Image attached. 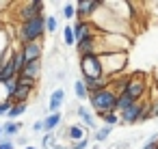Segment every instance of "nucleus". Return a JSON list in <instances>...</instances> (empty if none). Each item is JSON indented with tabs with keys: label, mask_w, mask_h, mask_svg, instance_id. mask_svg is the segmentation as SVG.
<instances>
[{
	"label": "nucleus",
	"mask_w": 158,
	"mask_h": 149,
	"mask_svg": "<svg viewBox=\"0 0 158 149\" xmlns=\"http://www.w3.org/2000/svg\"><path fill=\"white\" fill-rule=\"evenodd\" d=\"M52 149H67V147H63V145H54Z\"/></svg>",
	"instance_id": "obj_34"
},
{
	"label": "nucleus",
	"mask_w": 158,
	"mask_h": 149,
	"mask_svg": "<svg viewBox=\"0 0 158 149\" xmlns=\"http://www.w3.org/2000/svg\"><path fill=\"white\" fill-rule=\"evenodd\" d=\"M76 115L82 119V123H85L87 127H95V119H93V115H91V110H89V108L78 106V108H76Z\"/></svg>",
	"instance_id": "obj_15"
},
{
	"label": "nucleus",
	"mask_w": 158,
	"mask_h": 149,
	"mask_svg": "<svg viewBox=\"0 0 158 149\" xmlns=\"http://www.w3.org/2000/svg\"><path fill=\"white\" fill-rule=\"evenodd\" d=\"M117 99H119V95L113 91V87H106L98 93H91L89 104L100 117H104L108 112H117Z\"/></svg>",
	"instance_id": "obj_1"
},
{
	"label": "nucleus",
	"mask_w": 158,
	"mask_h": 149,
	"mask_svg": "<svg viewBox=\"0 0 158 149\" xmlns=\"http://www.w3.org/2000/svg\"><path fill=\"white\" fill-rule=\"evenodd\" d=\"M0 149H15V143H13V140H2V138H0Z\"/></svg>",
	"instance_id": "obj_29"
},
{
	"label": "nucleus",
	"mask_w": 158,
	"mask_h": 149,
	"mask_svg": "<svg viewBox=\"0 0 158 149\" xmlns=\"http://www.w3.org/2000/svg\"><path fill=\"white\" fill-rule=\"evenodd\" d=\"M26 63H28V61H26V56H24L22 48H20V50H15V52H13V56H11V65H13V69H15V74H18V76L24 71Z\"/></svg>",
	"instance_id": "obj_11"
},
{
	"label": "nucleus",
	"mask_w": 158,
	"mask_h": 149,
	"mask_svg": "<svg viewBox=\"0 0 158 149\" xmlns=\"http://www.w3.org/2000/svg\"><path fill=\"white\" fill-rule=\"evenodd\" d=\"M128 147H130V140H119L113 145V149H128Z\"/></svg>",
	"instance_id": "obj_30"
},
{
	"label": "nucleus",
	"mask_w": 158,
	"mask_h": 149,
	"mask_svg": "<svg viewBox=\"0 0 158 149\" xmlns=\"http://www.w3.org/2000/svg\"><path fill=\"white\" fill-rule=\"evenodd\" d=\"M5 136V130H2V125H0V138H2Z\"/></svg>",
	"instance_id": "obj_35"
},
{
	"label": "nucleus",
	"mask_w": 158,
	"mask_h": 149,
	"mask_svg": "<svg viewBox=\"0 0 158 149\" xmlns=\"http://www.w3.org/2000/svg\"><path fill=\"white\" fill-rule=\"evenodd\" d=\"M15 145H24V147H28V138H26V136H18V138H15Z\"/></svg>",
	"instance_id": "obj_31"
},
{
	"label": "nucleus",
	"mask_w": 158,
	"mask_h": 149,
	"mask_svg": "<svg viewBox=\"0 0 158 149\" xmlns=\"http://www.w3.org/2000/svg\"><path fill=\"white\" fill-rule=\"evenodd\" d=\"M154 117H158V97H156V102L152 104V119Z\"/></svg>",
	"instance_id": "obj_32"
},
{
	"label": "nucleus",
	"mask_w": 158,
	"mask_h": 149,
	"mask_svg": "<svg viewBox=\"0 0 158 149\" xmlns=\"http://www.w3.org/2000/svg\"><path fill=\"white\" fill-rule=\"evenodd\" d=\"M67 138L72 143H78V140H85L87 138V132H85V125H69L67 130Z\"/></svg>",
	"instance_id": "obj_13"
},
{
	"label": "nucleus",
	"mask_w": 158,
	"mask_h": 149,
	"mask_svg": "<svg viewBox=\"0 0 158 149\" xmlns=\"http://www.w3.org/2000/svg\"><path fill=\"white\" fill-rule=\"evenodd\" d=\"M143 149H158V143H145Z\"/></svg>",
	"instance_id": "obj_33"
},
{
	"label": "nucleus",
	"mask_w": 158,
	"mask_h": 149,
	"mask_svg": "<svg viewBox=\"0 0 158 149\" xmlns=\"http://www.w3.org/2000/svg\"><path fill=\"white\" fill-rule=\"evenodd\" d=\"M74 93H76L78 99H89V97H91V93H89L85 80H76V82H74Z\"/></svg>",
	"instance_id": "obj_16"
},
{
	"label": "nucleus",
	"mask_w": 158,
	"mask_h": 149,
	"mask_svg": "<svg viewBox=\"0 0 158 149\" xmlns=\"http://www.w3.org/2000/svg\"><path fill=\"white\" fill-rule=\"evenodd\" d=\"M22 74L28 76V78H35V80H37V78L41 76V61H28Z\"/></svg>",
	"instance_id": "obj_12"
},
{
	"label": "nucleus",
	"mask_w": 158,
	"mask_h": 149,
	"mask_svg": "<svg viewBox=\"0 0 158 149\" xmlns=\"http://www.w3.org/2000/svg\"><path fill=\"white\" fill-rule=\"evenodd\" d=\"M110 132H113V127H110V125H102V127H100V130L93 134V138H95L98 143H104V140L110 136Z\"/></svg>",
	"instance_id": "obj_19"
},
{
	"label": "nucleus",
	"mask_w": 158,
	"mask_h": 149,
	"mask_svg": "<svg viewBox=\"0 0 158 149\" xmlns=\"http://www.w3.org/2000/svg\"><path fill=\"white\" fill-rule=\"evenodd\" d=\"M87 147H89V138L78 140V143H72V149H87Z\"/></svg>",
	"instance_id": "obj_28"
},
{
	"label": "nucleus",
	"mask_w": 158,
	"mask_h": 149,
	"mask_svg": "<svg viewBox=\"0 0 158 149\" xmlns=\"http://www.w3.org/2000/svg\"><path fill=\"white\" fill-rule=\"evenodd\" d=\"M134 102H139L143 95H145V80H143V76L139 74V76H132V82H130V87H128V91H126Z\"/></svg>",
	"instance_id": "obj_8"
},
{
	"label": "nucleus",
	"mask_w": 158,
	"mask_h": 149,
	"mask_svg": "<svg viewBox=\"0 0 158 149\" xmlns=\"http://www.w3.org/2000/svg\"><path fill=\"white\" fill-rule=\"evenodd\" d=\"M100 7H102V2H98V0H80V2H76V9H78L76 18L80 22H89L98 13Z\"/></svg>",
	"instance_id": "obj_5"
},
{
	"label": "nucleus",
	"mask_w": 158,
	"mask_h": 149,
	"mask_svg": "<svg viewBox=\"0 0 158 149\" xmlns=\"http://www.w3.org/2000/svg\"><path fill=\"white\" fill-rule=\"evenodd\" d=\"M24 110H26V104H13V106H11V110H9V115H7V117H9V121H15Z\"/></svg>",
	"instance_id": "obj_20"
},
{
	"label": "nucleus",
	"mask_w": 158,
	"mask_h": 149,
	"mask_svg": "<svg viewBox=\"0 0 158 149\" xmlns=\"http://www.w3.org/2000/svg\"><path fill=\"white\" fill-rule=\"evenodd\" d=\"M35 82H37L35 78H28V76H24V74H20V76H18V84H20V87H31V89H33V87H35Z\"/></svg>",
	"instance_id": "obj_25"
},
{
	"label": "nucleus",
	"mask_w": 158,
	"mask_h": 149,
	"mask_svg": "<svg viewBox=\"0 0 158 149\" xmlns=\"http://www.w3.org/2000/svg\"><path fill=\"white\" fill-rule=\"evenodd\" d=\"M110 149H113V147H110Z\"/></svg>",
	"instance_id": "obj_36"
},
{
	"label": "nucleus",
	"mask_w": 158,
	"mask_h": 149,
	"mask_svg": "<svg viewBox=\"0 0 158 149\" xmlns=\"http://www.w3.org/2000/svg\"><path fill=\"white\" fill-rule=\"evenodd\" d=\"M33 132H35V134H37V132H46V123H44V119L33 123Z\"/></svg>",
	"instance_id": "obj_27"
},
{
	"label": "nucleus",
	"mask_w": 158,
	"mask_h": 149,
	"mask_svg": "<svg viewBox=\"0 0 158 149\" xmlns=\"http://www.w3.org/2000/svg\"><path fill=\"white\" fill-rule=\"evenodd\" d=\"M102 119H104V123H106V125H110V127H113V125H117V123L121 121V115H117V112H108V115H104Z\"/></svg>",
	"instance_id": "obj_23"
},
{
	"label": "nucleus",
	"mask_w": 158,
	"mask_h": 149,
	"mask_svg": "<svg viewBox=\"0 0 158 149\" xmlns=\"http://www.w3.org/2000/svg\"><path fill=\"white\" fill-rule=\"evenodd\" d=\"M11 106H13V102H11V99H7V102H2V104H0V117H2V115H9Z\"/></svg>",
	"instance_id": "obj_26"
},
{
	"label": "nucleus",
	"mask_w": 158,
	"mask_h": 149,
	"mask_svg": "<svg viewBox=\"0 0 158 149\" xmlns=\"http://www.w3.org/2000/svg\"><path fill=\"white\" fill-rule=\"evenodd\" d=\"M65 102V91L63 89H54L50 93V102H48V112H59V108Z\"/></svg>",
	"instance_id": "obj_9"
},
{
	"label": "nucleus",
	"mask_w": 158,
	"mask_h": 149,
	"mask_svg": "<svg viewBox=\"0 0 158 149\" xmlns=\"http://www.w3.org/2000/svg\"><path fill=\"white\" fill-rule=\"evenodd\" d=\"M61 13H63V18H65V20H72V18L78 13V9H76V5H74V2H65Z\"/></svg>",
	"instance_id": "obj_21"
},
{
	"label": "nucleus",
	"mask_w": 158,
	"mask_h": 149,
	"mask_svg": "<svg viewBox=\"0 0 158 149\" xmlns=\"http://www.w3.org/2000/svg\"><path fill=\"white\" fill-rule=\"evenodd\" d=\"M143 106H145V104L136 102V104H134L132 108L123 110V112H121V123H126V125H134V123H141V121H143Z\"/></svg>",
	"instance_id": "obj_6"
},
{
	"label": "nucleus",
	"mask_w": 158,
	"mask_h": 149,
	"mask_svg": "<svg viewBox=\"0 0 158 149\" xmlns=\"http://www.w3.org/2000/svg\"><path fill=\"white\" fill-rule=\"evenodd\" d=\"M61 119H63L61 112H50V115H46V119H44V123H46V134H52V130L61 123Z\"/></svg>",
	"instance_id": "obj_14"
},
{
	"label": "nucleus",
	"mask_w": 158,
	"mask_h": 149,
	"mask_svg": "<svg viewBox=\"0 0 158 149\" xmlns=\"http://www.w3.org/2000/svg\"><path fill=\"white\" fill-rule=\"evenodd\" d=\"M136 102L128 95V93H123V95H119V99H117V110L119 112H123V110H128V108H132Z\"/></svg>",
	"instance_id": "obj_17"
},
{
	"label": "nucleus",
	"mask_w": 158,
	"mask_h": 149,
	"mask_svg": "<svg viewBox=\"0 0 158 149\" xmlns=\"http://www.w3.org/2000/svg\"><path fill=\"white\" fill-rule=\"evenodd\" d=\"M54 145H56V136H54V134H46V136L41 138V147H44V149H52Z\"/></svg>",
	"instance_id": "obj_24"
},
{
	"label": "nucleus",
	"mask_w": 158,
	"mask_h": 149,
	"mask_svg": "<svg viewBox=\"0 0 158 149\" xmlns=\"http://www.w3.org/2000/svg\"><path fill=\"white\" fill-rule=\"evenodd\" d=\"M44 2L41 0H35V2H26V5H22L20 9H18V18L22 20V22H31V20H35V18H41L44 15Z\"/></svg>",
	"instance_id": "obj_4"
},
{
	"label": "nucleus",
	"mask_w": 158,
	"mask_h": 149,
	"mask_svg": "<svg viewBox=\"0 0 158 149\" xmlns=\"http://www.w3.org/2000/svg\"><path fill=\"white\" fill-rule=\"evenodd\" d=\"M46 33V18H35L31 22H22L18 28V39L22 43H31V41H41Z\"/></svg>",
	"instance_id": "obj_2"
},
{
	"label": "nucleus",
	"mask_w": 158,
	"mask_h": 149,
	"mask_svg": "<svg viewBox=\"0 0 158 149\" xmlns=\"http://www.w3.org/2000/svg\"><path fill=\"white\" fill-rule=\"evenodd\" d=\"M63 41H65V46H76V35H74V26L72 24H65V28H63Z\"/></svg>",
	"instance_id": "obj_18"
},
{
	"label": "nucleus",
	"mask_w": 158,
	"mask_h": 149,
	"mask_svg": "<svg viewBox=\"0 0 158 149\" xmlns=\"http://www.w3.org/2000/svg\"><path fill=\"white\" fill-rule=\"evenodd\" d=\"M2 130H5L2 140L18 138V134H20V130H22V121H5V123H2Z\"/></svg>",
	"instance_id": "obj_10"
},
{
	"label": "nucleus",
	"mask_w": 158,
	"mask_h": 149,
	"mask_svg": "<svg viewBox=\"0 0 158 149\" xmlns=\"http://www.w3.org/2000/svg\"><path fill=\"white\" fill-rule=\"evenodd\" d=\"M80 71H82V80H104V65L100 54H89V56H80ZM108 80V78H106Z\"/></svg>",
	"instance_id": "obj_3"
},
{
	"label": "nucleus",
	"mask_w": 158,
	"mask_h": 149,
	"mask_svg": "<svg viewBox=\"0 0 158 149\" xmlns=\"http://www.w3.org/2000/svg\"><path fill=\"white\" fill-rule=\"evenodd\" d=\"M56 28H59V18L56 15H48L46 18V33H56Z\"/></svg>",
	"instance_id": "obj_22"
},
{
	"label": "nucleus",
	"mask_w": 158,
	"mask_h": 149,
	"mask_svg": "<svg viewBox=\"0 0 158 149\" xmlns=\"http://www.w3.org/2000/svg\"><path fill=\"white\" fill-rule=\"evenodd\" d=\"M22 52H24L26 61H41V54H44V43H41V41L22 43Z\"/></svg>",
	"instance_id": "obj_7"
}]
</instances>
